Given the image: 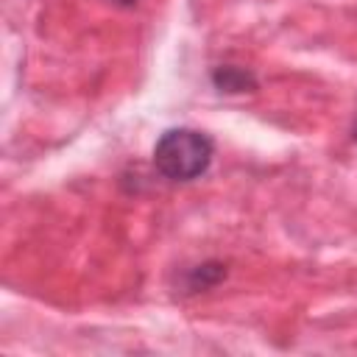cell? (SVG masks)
Segmentation results:
<instances>
[{"label": "cell", "mask_w": 357, "mask_h": 357, "mask_svg": "<svg viewBox=\"0 0 357 357\" xmlns=\"http://www.w3.org/2000/svg\"><path fill=\"white\" fill-rule=\"evenodd\" d=\"M215 142L195 128H170L153 145V165L170 181H192L206 173Z\"/></svg>", "instance_id": "obj_1"}, {"label": "cell", "mask_w": 357, "mask_h": 357, "mask_svg": "<svg viewBox=\"0 0 357 357\" xmlns=\"http://www.w3.org/2000/svg\"><path fill=\"white\" fill-rule=\"evenodd\" d=\"M212 81L220 92H245L254 86V75L240 70V67H218Z\"/></svg>", "instance_id": "obj_2"}, {"label": "cell", "mask_w": 357, "mask_h": 357, "mask_svg": "<svg viewBox=\"0 0 357 357\" xmlns=\"http://www.w3.org/2000/svg\"><path fill=\"white\" fill-rule=\"evenodd\" d=\"M223 273H226V271H223V265H218V262L198 265V268L192 271V276H190V279H192V284H190V287H192V290H198V287H204V290H206V287L218 284V282L223 279Z\"/></svg>", "instance_id": "obj_3"}, {"label": "cell", "mask_w": 357, "mask_h": 357, "mask_svg": "<svg viewBox=\"0 0 357 357\" xmlns=\"http://www.w3.org/2000/svg\"><path fill=\"white\" fill-rule=\"evenodd\" d=\"M114 3H120V6H134L137 0H114Z\"/></svg>", "instance_id": "obj_4"}, {"label": "cell", "mask_w": 357, "mask_h": 357, "mask_svg": "<svg viewBox=\"0 0 357 357\" xmlns=\"http://www.w3.org/2000/svg\"><path fill=\"white\" fill-rule=\"evenodd\" d=\"M354 139H357V128H354Z\"/></svg>", "instance_id": "obj_5"}]
</instances>
